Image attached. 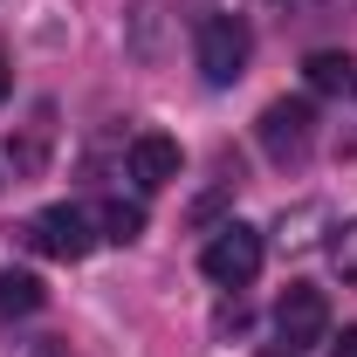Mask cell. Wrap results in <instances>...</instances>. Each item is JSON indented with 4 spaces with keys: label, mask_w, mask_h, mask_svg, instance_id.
<instances>
[{
    "label": "cell",
    "mask_w": 357,
    "mask_h": 357,
    "mask_svg": "<svg viewBox=\"0 0 357 357\" xmlns=\"http://www.w3.org/2000/svg\"><path fill=\"white\" fill-rule=\"evenodd\" d=\"M192 55H199V69H206V83H241L248 76V55H255V35H248V21L241 14H206L199 21V42H192Z\"/></svg>",
    "instance_id": "cell-1"
},
{
    "label": "cell",
    "mask_w": 357,
    "mask_h": 357,
    "mask_svg": "<svg viewBox=\"0 0 357 357\" xmlns=\"http://www.w3.org/2000/svg\"><path fill=\"white\" fill-rule=\"evenodd\" d=\"M255 137H261V151L275 158V165H303V158L316 151V110L282 96V103H268V110H261Z\"/></svg>",
    "instance_id": "cell-2"
},
{
    "label": "cell",
    "mask_w": 357,
    "mask_h": 357,
    "mask_svg": "<svg viewBox=\"0 0 357 357\" xmlns=\"http://www.w3.org/2000/svg\"><path fill=\"white\" fill-rule=\"evenodd\" d=\"M21 241H28L35 255H48V261H83L96 234H89L83 206H42L35 220H21Z\"/></svg>",
    "instance_id": "cell-3"
},
{
    "label": "cell",
    "mask_w": 357,
    "mask_h": 357,
    "mask_svg": "<svg viewBox=\"0 0 357 357\" xmlns=\"http://www.w3.org/2000/svg\"><path fill=\"white\" fill-rule=\"evenodd\" d=\"M199 268H206V282H220V289H248L255 275H261V234L255 227H220L213 241H206V255H199Z\"/></svg>",
    "instance_id": "cell-4"
},
{
    "label": "cell",
    "mask_w": 357,
    "mask_h": 357,
    "mask_svg": "<svg viewBox=\"0 0 357 357\" xmlns=\"http://www.w3.org/2000/svg\"><path fill=\"white\" fill-rule=\"evenodd\" d=\"M275 330H282V344L289 351H310L330 337V296L310 289V282H289L282 296H275Z\"/></svg>",
    "instance_id": "cell-5"
},
{
    "label": "cell",
    "mask_w": 357,
    "mask_h": 357,
    "mask_svg": "<svg viewBox=\"0 0 357 357\" xmlns=\"http://www.w3.org/2000/svg\"><path fill=\"white\" fill-rule=\"evenodd\" d=\"M178 144L172 137H158V131H144V137H131V178L144 185V192H158V185H172L178 178Z\"/></svg>",
    "instance_id": "cell-6"
},
{
    "label": "cell",
    "mask_w": 357,
    "mask_h": 357,
    "mask_svg": "<svg viewBox=\"0 0 357 357\" xmlns=\"http://www.w3.org/2000/svg\"><path fill=\"white\" fill-rule=\"evenodd\" d=\"M303 76H310V89L337 96V89H357V62H351V55H337V48H316L310 62H303Z\"/></svg>",
    "instance_id": "cell-7"
},
{
    "label": "cell",
    "mask_w": 357,
    "mask_h": 357,
    "mask_svg": "<svg viewBox=\"0 0 357 357\" xmlns=\"http://www.w3.org/2000/svg\"><path fill=\"white\" fill-rule=\"evenodd\" d=\"M42 303H48V289L35 282V275H21V268L0 275V310L7 316H28V310H42Z\"/></svg>",
    "instance_id": "cell-8"
},
{
    "label": "cell",
    "mask_w": 357,
    "mask_h": 357,
    "mask_svg": "<svg viewBox=\"0 0 357 357\" xmlns=\"http://www.w3.org/2000/svg\"><path fill=\"white\" fill-rule=\"evenodd\" d=\"M96 227H103V241L131 248L137 234H144V213H137V206H124V199H103V206H96Z\"/></svg>",
    "instance_id": "cell-9"
},
{
    "label": "cell",
    "mask_w": 357,
    "mask_h": 357,
    "mask_svg": "<svg viewBox=\"0 0 357 357\" xmlns=\"http://www.w3.org/2000/svg\"><path fill=\"white\" fill-rule=\"evenodd\" d=\"M330 261H337V275L357 289V220H344V227H330Z\"/></svg>",
    "instance_id": "cell-10"
},
{
    "label": "cell",
    "mask_w": 357,
    "mask_h": 357,
    "mask_svg": "<svg viewBox=\"0 0 357 357\" xmlns=\"http://www.w3.org/2000/svg\"><path fill=\"white\" fill-rule=\"evenodd\" d=\"M330 357H357V330H344V337L330 344Z\"/></svg>",
    "instance_id": "cell-11"
},
{
    "label": "cell",
    "mask_w": 357,
    "mask_h": 357,
    "mask_svg": "<svg viewBox=\"0 0 357 357\" xmlns=\"http://www.w3.org/2000/svg\"><path fill=\"white\" fill-rule=\"evenodd\" d=\"M261 357H303V351H289V344H268V351Z\"/></svg>",
    "instance_id": "cell-12"
},
{
    "label": "cell",
    "mask_w": 357,
    "mask_h": 357,
    "mask_svg": "<svg viewBox=\"0 0 357 357\" xmlns=\"http://www.w3.org/2000/svg\"><path fill=\"white\" fill-rule=\"evenodd\" d=\"M7 83H14V76H7V55H0V103H7Z\"/></svg>",
    "instance_id": "cell-13"
}]
</instances>
